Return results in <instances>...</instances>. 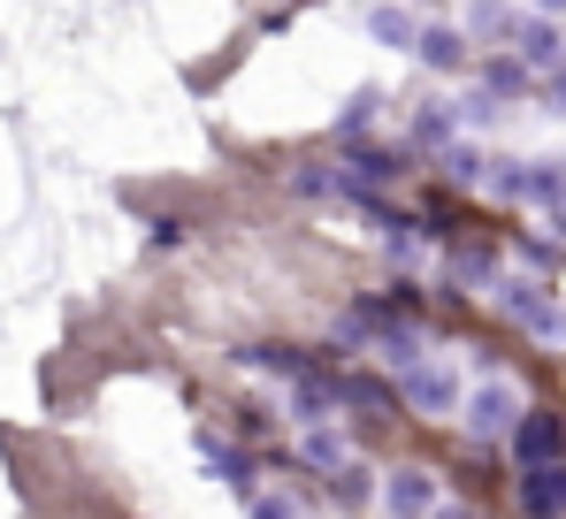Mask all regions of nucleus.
<instances>
[{
  "instance_id": "nucleus-8",
  "label": "nucleus",
  "mask_w": 566,
  "mask_h": 519,
  "mask_svg": "<svg viewBox=\"0 0 566 519\" xmlns=\"http://www.w3.org/2000/svg\"><path fill=\"white\" fill-rule=\"evenodd\" d=\"M521 39H528V46H521V54H528V70H552V62H566V39H559V23H528Z\"/></svg>"
},
{
  "instance_id": "nucleus-14",
  "label": "nucleus",
  "mask_w": 566,
  "mask_h": 519,
  "mask_svg": "<svg viewBox=\"0 0 566 519\" xmlns=\"http://www.w3.org/2000/svg\"><path fill=\"white\" fill-rule=\"evenodd\" d=\"M429 519H468V512H429Z\"/></svg>"
},
{
  "instance_id": "nucleus-11",
  "label": "nucleus",
  "mask_w": 566,
  "mask_h": 519,
  "mask_svg": "<svg viewBox=\"0 0 566 519\" xmlns=\"http://www.w3.org/2000/svg\"><path fill=\"white\" fill-rule=\"evenodd\" d=\"M245 519H298V505L276 497V489H253V497H245Z\"/></svg>"
},
{
  "instance_id": "nucleus-1",
  "label": "nucleus",
  "mask_w": 566,
  "mask_h": 519,
  "mask_svg": "<svg viewBox=\"0 0 566 519\" xmlns=\"http://www.w3.org/2000/svg\"><path fill=\"white\" fill-rule=\"evenodd\" d=\"M497 306H505L521 329H536L544 345H559V337H566V306L536 283V275H505V283H497Z\"/></svg>"
},
{
  "instance_id": "nucleus-6",
  "label": "nucleus",
  "mask_w": 566,
  "mask_h": 519,
  "mask_svg": "<svg viewBox=\"0 0 566 519\" xmlns=\"http://www.w3.org/2000/svg\"><path fill=\"white\" fill-rule=\"evenodd\" d=\"M382 505H390L398 519H429V512H437V481H429L421 466H398L390 489H382Z\"/></svg>"
},
{
  "instance_id": "nucleus-10",
  "label": "nucleus",
  "mask_w": 566,
  "mask_h": 519,
  "mask_svg": "<svg viewBox=\"0 0 566 519\" xmlns=\"http://www.w3.org/2000/svg\"><path fill=\"white\" fill-rule=\"evenodd\" d=\"M528 199L559 214V206H566V169H528Z\"/></svg>"
},
{
  "instance_id": "nucleus-5",
  "label": "nucleus",
  "mask_w": 566,
  "mask_h": 519,
  "mask_svg": "<svg viewBox=\"0 0 566 519\" xmlns=\"http://www.w3.org/2000/svg\"><path fill=\"white\" fill-rule=\"evenodd\" d=\"M521 512L528 519H559L566 512V466H521Z\"/></svg>"
},
{
  "instance_id": "nucleus-13",
  "label": "nucleus",
  "mask_w": 566,
  "mask_h": 519,
  "mask_svg": "<svg viewBox=\"0 0 566 519\" xmlns=\"http://www.w3.org/2000/svg\"><path fill=\"white\" fill-rule=\"evenodd\" d=\"M536 8H544V15H566V0H536Z\"/></svg>"
},
{
  "instance_id": "nucleus-2",
  "label": "nucleus",
  "mask_w": 566,
  "mask_h": 519,
  "mask_svg": "<svg viewBox=\"0 0 566 519\" xmlns=\"http://www.w3.org/2000/svg\"><path fill=\"white\" fill-rule=\"evenodd\" d=\"M460 421H468V435H482V443L513 435L521 428V390H513V382H482V390H468Z\"/></svg>"
},
{
  "instance_id": "nucleus-4",
  "label": "nucleus",
  "mask_w": 566,
  "mask_h": 519,
  "mask_svg": "<svg viewBox=\"0 0 566 519\" xmlns=\"http://www.w3.org/2000/svg\"><path fill=\"white\" fill-rule=\"evenodd\" d=\"M513 458H521V466H552V458H566V421L559 413H521Z\"/></svg>"
},
{
  "instance_id": "nucleus-3",
  "label": "nucleus",
  "mask_w": 566,
  "mask_h": 519,
  "mask_svg": "<svg viewBox=\"0 0 566 519\" xmlns=\"http://www.w3.org/2000/svg\"><path fill=\"white\" fill-rule=\"evenodd\" d=\"M406 405L437 421V413H460L468 390H460V374H452L444 359H413V367H406Z\"/></svg>"
},
{
  "instance_id": "nucleus-9",
  "label": "nucleus",
  "mask_w": 566,
  "mask_h": 519,
  "mask_svg": "<svg viewBox=\"0 0 566 519\" xmlns=\"http://www.w3.org/2000/svg\"><path fill=\"white\" fill-rule=\"evenodd\" d=\"M368 31H376L382 46H413V39H421V31L406 23V8H376V15H368Z\"/></svg>"
},
{
  "instance_id": "nucleus-7",
  "label": "nucleus",
  "mask_w": 566,
  "mask_h": 519,
  "mask_svg": "<svg viewBox=\"0 0 566 519\" xmlns=\"http://www.w3.org/2000/svg\"><path fill=\"white\" fill-rule=\"evenodd\" d=\"M413 46H421V62H429V70H468V39H460V31H444V23H429Z\"/></svg>"
},
{
  "instance_id": "nucleus-12",
  "label": "nucleus",
  "mask_w": 566,
  "mask_h": 519,
  "mask_svg": "<svg viewBox=\"0 0 566 519\" xmlns=\"http://www.w3.org/2000/svg\"><path fill=\"white\" fill-rule=\"evenodd\" d=\"M306 458H314V466H337V458H345V443H337L329 428H306Z\"/></svg>"
}]
</instances>
